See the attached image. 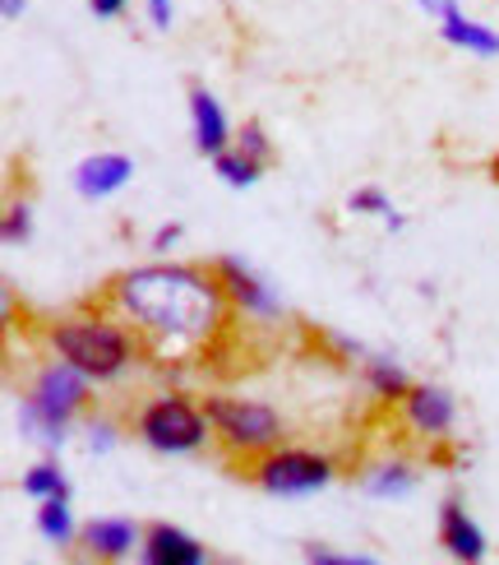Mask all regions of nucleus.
I'll return each instance as SVG.
<instances>
[{"label": "nucleus", "mask_w": 499, "mask_h": 565, "mask_svg": "<svg viewBox=\"0 0 499 565\" xmlns=\"http://www.w3.org/2000/svg\"><path fill=\"white\" fill-rule=\"evenodd\" d=\"M102 301L134 324L153 362H185L195 352H208L231 316L213 265H181L166 255L116 274Z\"/></svg>", "instance_id": "nucleus-1"}, {"label": "nucleus", "mask_w": 499, "mask_h": 565, "mask_svg": "<svg viewBox=\"0 0 499 565\" xmlns=\"http://www.w3.org/2000/svg\"><path fill=\"white\" fill-rule=\"evenodd\" d=\"M42 343L52 358L84 371L93 385H121L126 375L149 358V348L134 334V324L121 311H111L107 301L46 320Z\"/></svg>", "instance_id": "nucleus-2"}, {"label": "nucleus", "mask_w": 499, "mask_h": 565, "mask_svg": "<svg viewBox=\"0 0 499 565\" xmlns=\"http://www.w3.org/2000/svg\"><path fill=\"white\" fill-rule=\"evenodd\" d=\"M93 385L84 371H75L69 362L52 358L46 352V362L33 371L29 390L19 394L14 404V427L29 445H42L46 455H61L69 431H75V422L93 408Z\"/></svg>", "instance_id": "nucleus-3"}, {"label": "nucleus", "mask_w": 499, "mask_h": 565, "mask_svg": "<svg viewBox=\"0 0 499 565\" xmlns=\"http://www.w3.org/2000/svg\"><path fill=\"white\" fill-rule=\"evenodd\" d=\"M130 436L153 455L185 459V455H199L204 445H213V422L204 413V398L162 390V394H149L130 413Z\"/></svg>", "instance_id": "nucleus-4"}, {"label": "nucleus", "mask_w": 499, "mask_h": 565, "mask_svg": "<svg viewBox=\"0 0 499 565\" xmlns=\"http://www.w3.org/2000/svg\"><path fill=\"white\" fill-rule=\"evenodd\" d=\"M204 413L213 422V445L223 455L254 463L259 455H269L273 445L288 440V422L264 398H241V394H208Z\"/></svg>", "instance_id": "nucleus-5"}, {"label": "nucleus", "mask_w": 499, "mask_h": 565, "mask_svg": "<svg viewBox=\"0 0 499 565\" xmlns=\"http://www.w3.org/2000/svg\"><path fill=\"white\" fill-rule=\"evenodd\" d=\"M250 482L264 491V497L278 501H301V497H315V491L338 482V463L319 450H305V445H273L269 455H259L254 463H246Z\"/></svg>", "instance_id": "nucleus-6"}, {"label": "nucleus", "mask_w": 499, "mask_h": 565, "mask_svg": "<svg viewBox=\"0 0 499 565\" xmlns=\"http://www.w3.org/2000/svg\"><path fill=\"white\" fill-rule=\"evenodd\" d=\"M213 274L223 282V297L231 306V316H246V320H259V324H273L282 320V297L269 288V278H259L241 255H218L213 260Z\"/></svg>", "instance_id": "nucleus-7"}, {"label": "nucleus", "mask_w": 499, "mask_h": 565, "mask_svg": "<svg viewBox=\"0 0 499 565\" xmlns=\"http://www.w3.org/2000/svg\"><path fill=\"white\" fill-rule=\"evenodd\" d=\"M398 417L416 440L425 445H444L458 427V398L448 394L444 385L431 381H412V390L398 398Z\"/></svg>", "instance_id": "nucleus-8"}, {"label": "nucleus", "mask_w": 499, "mask_h": 565, "mask_svg": "<svg viewBox=\"0 0 499 565\" xmlns=\"http://www.w3.org/2000/svg\"><path fill=\"white\" fill-rule=\"evenodd\" d=\"M130 181H134V158H130V153H116V149L88 153L79 168L69 172V185H75V195L88 200V204H102V200H111V195H121Z\"/></svg>", "instance_id": "nucleus-9"}, {"label": "nucleus", "mask_w": 499, "mask_h": 565, "mask_svg": "<svg viewBox=\"0 0 499 565\" xmlns=\"http://www.w3.org/2000/svg\"><path fill=\"white\" fill-rule=\"evenodd\" d=\"M79 547L93 561H130L144 547V524H134L130 514H93L79 529Z\"/></svg>", "instance_id": "nucleus-10"}, {"label": "nucleus", "mask_w": 499, "mask_h": 565, "mask_svg": "<svg viewBox=\"0 0 499 565\" xmlns=\"http://www.w3.org/2000/svg\"><path fill=\"white\" fill-rule=\"evenodd\" d=\"M435 537H440L444 556H454V561H463V565H477V561H486V552H490L481 524L471 520V510H467L458 497L440 501V514H435Z\"/></svg>", "instance_id": "nucleus-11"}, {"label": "nucleus", "mask_w": 499, "mask_h": 565, "mask_svg": "<svg viewBox=\"0 0 499 565\" xmlns=\"http://www.w3.org/2000/svg\"><path fill=\"white\" fill-rule=\"evenodd\" d=\"M189 139H195V149H199L204 158H218V153H227V149L236 145V130H231V121H227L223 103L213 98L204 84L189 88Z\"/></svg>", "instance_id": "nucleus-12"}, {"label": "nucleus", "mask_w": 499, "mask_h": 565, "mask_svg": "<svg viewBox=\"0 0 499 565\" xmlns=\"http://www.w3.org/2000/svg\"><path fill=\"white\" fill-rule=\"evenodd\" d=\"M144 565H208L213 552L199 543L195 533H185L176 524H149L144 529V547H139Z\"/></svg>", "instance_id": "nucleus-13"}, {"label": "nucleus", "mask_w": 499, "mask_h": 565, "mask_svg": "<svg viewBox=\"0 0 499 565\" xmlns=\"http://www.w3.org/2000/svg\"><path fill=\"white\" fill-rule=\"evenodd\" d=\"M416 487H421V473L398 455L375 459V463L361 468V491L370 501H408Z\"/></svg>", "instance_id": "nucleus-14"}, {"label": "nucleus", "mask_w": 499, "mask_h": 565, "mask_svg": "<svg viewBox=\"0 0 499 565\" xmlns=\"http://www.w3.org/2000/svg\"><path fill=\"white\" fill-rule=\"evenodd\" d=\"M440 38L448 46H458V52H467V56H481V61H495L499 56V29H490L486 19H471L463 10L440 19Z\"/></svg>", "instance_id": "nucleus-15"}, {"label": "nucleus", "mask_w": 499, "mask_h": 565, "mask_svg": "<svg viewBox=\"0 0 499 565\" xmlns=\"http://www.w3.org/2000/svg\"><path fill=\"white\" fill-rule=\"evenodd\" d=\"M361 385L370 390L375 404L398 408V398L412 390V375L398 358H389V352H370V358L361 362Z\"/></svg>", "instance_id": "nucleus-16"}, {"label": "nucleus", "mask_w": 499, "mask_h": 565, "mask_svg": "<svg viewBox=\"0 0 499 565\" xmlns=\"http://www.w3.org/2000/svg\"><path fill=\"white\" fill-rule=\"evenodd\" d=\"M33 529L46 547H56V552H69V547H79V529L75 524V510H69V497H52V501H37V514H33Z\"/></svg>", "instance_id": "nucleus-17"}, {"label": "nucleus", "mask_w": 499, "mask_h": 565, "mask_svg": "<svg viewBox=\"0 0 499 565\" xmlns=\"http://www.w3.org/2000/svg\"><path fill=\"white\" fill-rule=\"evenodd\" d=\"M19 491L29 501H52V497H69V478L56 459H37L19 473Z\"/></svg>", "instance_id": "nucleus-18"}, {"label": "nucleus", "mask_w": 499, "mask_h": 565, "mask_svg": "<svg viewBox=\"0 0 499 565\" xmlns=\"http://www.w3.org/2000/svg\"><path fill=\"white\" fill-rule=\"evenodd\" d=\"M213 177H218L223 185H231V191H250V185L264 177V162H254V158H246L241 149H227V153H218L213 158Z\"/></svg>", "instance_id": "nucleus-19"}, {"label": "nucleus", "mask_w": 499, "mask_h": 565, "mask_svg": "<svg viewBox=\"0 0 499 565\" xmlns=\"http://www.w3.org/2000/svg\"><path fill=\"white\" fill-rule=\"evenodd\" d=\"M0 242L10 250H23L33 242V204L29 200H10L6 204V218H0Z\"/></svg>", "instance_id": "nucleus-20"}, {"label": "nucleus", "mask_w": 499, "mask_h": 565, "mask_svg": "<svg viewBox=\"0 0 499 565\" xmlns=\"http://www.w3.org/2000/svg\"><path fill=\"white\" fill-rule=\"evenodd\" d=\"M116 445H121V427H116V417H107V413H93L88 422H84V450L88 455H111Z\"/></svg>", "instance_id": "nucleus-21"}, {"label": "nucleus", "mask_w": 499, "mask_h": 565, "mask_svg": "<svg viewBox=\"0 0 499 565\" xmlns=\"http://www.w3.org/2000/svg\"><path fill=\"white\" fill-rule=\"evenodd\" d=\"M347 209L356 218H379V223H384L393 214V200L379 191V185H356V191L347 195Z\"/></svg>", "instance_id": "nucleus-22"}, {"label": "nucleus", "mask_w": 499, "mask_h": 565, "mask_svg": "<svg viewBox=\"0 0 499 565\" xmlns=\"http://www.w3.org/2000/svg\"><path fill=\"white\" fill-rule=\"evenodd\" d=\"M236 149H241L246 158H254V162H264V168L273 162V139L259 121H246L241 130H236Z\"/></svg>", "instance_id": "nucleus-23"}, {"label": "nucleus", "mask_w": 499, "mask_h": 565, "mask_svg": "<svg viewBox=\"0 0 499 565\" xmlns=\"http://www.w3.org/2000/svg\"><path fill=\"white\" fill-rule=\"evenodd\" d=\"M301 561H311V565H375L370 552H333V547H324V543L301 547Z\"/></svg>", "instance_id": "nucleus-24"}, {"label": "nucleus", "mask_w": 499, "mask_h": 565, "mask_svg": "<svg viewBox=\"0 0 499 565\" xmlns=\"http://www.w3.org/2000/svg\"><path fill=\"white\" fill-rule=\"evenodd\" d=\"M181 237H185V227H181V223H162V227H153L149 250H153V255H172V250L181 246Z\"/></svg>", "instance_id": "nucleus-25"}, {"label": "nucleus", "mask_w": 499, "mask_h": 565, "mask_svg": "<svg viewBox=\"0 0 499 565\" xmlns=\"http://www.w3.org/2000/svg\"><path fill=\"white\" fill-rule=\"evenodd\" d=\"M144 14H149V29L172 33V23H176V6H172V0H144Z\"/></svg>", "instance_id": "nucleus-26"}, {"label": "nucleus", "mask_w": 499, "mask_h": 565, "mask_svg": "<svg viewBox=\"0 0 499 565\" xmlns=\"http://www.w3.org/2000/svg\"><path fill=\"white\" fill-rule=\"evenodd\" d=\"M130 10V0H88V14L93 19H121Z\"/></svg>", "instance_id": "nucleus-27"}, {"label": "nucleus", "mask_w": 499, "mask_h": 565, "mask_svg": "<svg viewBox=\"0 0 499 565\" xmlns=\"http://www.w3.org/2000/svg\"><path fill=\"white\" fill-rule=\"evenodd\" d=\"M416 6H421V14H431L440 23V19H448V14L458 10V0H416Z\"/></svg>", "instance_id": "nucleus-28"}, {"label": "nucleus", "mask_w": 499, "mask_h": 565, "mask_svg": "<svg viewBox=\"0 0 499 565\" xmlns=\"http://www.w3.org/2000/svg\"><path fill=\"white\" fill-rule=\"evenodd\" d=\"M23 10H29V0H0V14H6V23L23 19Z\"/></svg>", "instance_id": "nucleus-29"}, {"label": "nucleus", "mask_w": 499, "mask_h": 565, "mask_svg": "<svg viewBox=\"0 0 499 565\" xmlns=\"http://www.w3.org/2000/svg\"><path fill=\"white\" fill-rule=\"evenodd\" d=\"M402 227H408V218H402V214H398V209H393V214L384 218V232H402Z\"/></svg>", "instance_id": "nucleus-30"}, {"label": "nucleus", "mask_w": 499, "mask_h": 565, "mask_svg": "<svg viewBox=\"0 0 499 565\" xmlns=\"http://www.w3.org/2000/svg\"><path fill=\"white\" fill-rule=\"evenodd\" d=\"M490 181H495V185H499V153H495V158H490Z\"/></svg>", "instance_id": "nucleus-31"}]
</instances>
